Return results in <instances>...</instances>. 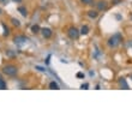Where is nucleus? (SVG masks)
<instances>
[{
	"instance_id": "nucleus-1",
	"label": "nucleus",
	"mask_w": 132,
	"mask_h": 132,
	"mask_svg": "<svg viewBox=\"0 0 132 132\" xmlns=\"http://www.w3.org/2000/svg\"><path fill=\"white\" fill-rule=\"evenodd\" d=\"M121 41H123V36H121V34L117 32V34H114V35L111 36L108 39V46L112 47V48H115V47H118L120 45Z\"/></svg>"
},
{
	"instance_id": "nucleus-2",
	"label": "nucleus",
	"mask_w": 132,
	"mask_h": 132,
	"mask_svg": "<svg viewBox=\"0 0 132 132\" xmlns=\"http://www.w3.org/2000/svg\"><path fill=\"white\" fill-rule=\"evenodd\" d=\"M4 73L7 74V76H11V77H13V76H16L17 74V72H18V70H17V67H16L15 65H6L4 66Z\"/></svg>"
},
{
	"instance_id": "nucleus-3",
	"label": "nucleus",
	"mask_w": 132,
	"mask_h": 132,
	"mask_svg": "<svg viewBox=\"0 0 132 132\" xmlns=\"http://www.w3.org/2000/svg\"><path fill=\"white\" fill-rule=\"evenodd\" d=\"M67 35H69L70 39L77 40L78 37H79V35H81V31L78 30L76 27H71V28H69V30H67Z\"/></svg>"
},
{
	"instance_id": "nucleus-4",
	"label": "nucleus",
	"mask_w": 132,
	"mask_h": 132,
	"mask_svg": "<svg viewBox=\"0 0 132 132\" xmlns=\"http://www.w3.org/2000/svg\"><path fill=\"white\" fill-rule=\"evenodd\" d=\"M96 7L98 11H106L108 8V3L106 0H100L98 3H96Z\"/></svg>"
},
{
	"instance_id": "nucleus-5",
	"label": "nucleus",
	"mask_w": 132,
	"mask_h": 132,
	"mask_svg": "<svg viewBox=\"0 0 132 132\" xmlns=\"http://www.w3.org/2000/svg\"><path fill=\"white\" fill-rule=\"evenodd\" d=\"M13 41H15L16 45H18V46H22V45H24V43L28 41V37H25V36H16Z\"/></svg>"
},
{
	"instance_id": "nucleus-6",
	"label": "nucleus",
	"mask_w": 132,
	"mask_h": 132,
	"mask_svg": "<svg viewBox=\"0 0 132 132\" xmlns=\"http://www.w3.org/2000/svg\"><path fill=\"white\" fill-rule=\"evenodd\" d=\"M41 34H42V36L45 39H49L53 32H52V30L49 28H43V29H41Z\"/></svg>"
},
{
	"instance_id": "nucleus-7",
	"label": "nucleus",
	"mask_w": 132,
	"mask_h": 132,
	"mask_svg": "<svg viewBox=\"0 0 132 132\" xmlns=\"http://www.w3.org/2000/svg\"><path fill=\"white\" fill-rule=\"evenodd\" d=\"M97 16H98V10H90V11H88V17H90L91 19L97 18Z\"/></svg>"
},
{
	"instance_id": "nucleus-8",
	"label": "nucleus",
	"mask_w": 132,
	"mask_h": 132,
	"mask_svg": "<svg viewBox=\"0 0 132 132\" xmlns=\"http://www.w3.org/2000/svg\"><path fill=\"white\" fill-rule=\"evenodd\" d=\"M119 85H120V88H123V89H128V84L126 83V79H125V78H120V79H119Z\"/></svg>"
},
{
	"instance_id": "nucleus-9",
	"label": "nucleus",
	"mask_w": 132,
	"mask_h": 132,
	"mask_svg": "<svg viewBox=\"0 0 132 132\" xmlns=\"http://www.w3.org/2000/svg\"><path fill=\"white\" fill-rule=\"evenodd\" d=\"M18 12H20V15L23 16V17H27L28 16V11L24 6H19V7H18Z\"/></svg>"
},
{
	"instance_id": "nucleus-10",
	"label": "nucleus",
	"mask_w": 132,
	"mask_h": 132,
	"mask_svg": "<svg viewBox=\"0 0 132 132\" xmlns=\"http://www.w3.org/2000/svg\"><path fill=\"white\" fill-rule=\"evenodd\" d=\"M49 89L58 90V89H60V88H59V84H58V83L53 81V82H51V83H49Z\"/></svg>"
},
{
	"instance_id": "nucleus-11",
	"label": "nucleus",
	"mask_w": 132,
	"mask_h": 132,
	"mask_svg": "<svg viewBox=\"0 0 132 132\" xmlns=\"http://www.w3.org/2000/svg\"><path fill=\"white\" fill-rule=\"evenodd\" d=\"M79 31H81L82 35H86V34L89 32V27H88V25H83V27H82V29Z\"/></svg>"
},
{
	"instance_id": "nucleus-12",
	"label": "nucleus",
	"mask_w": 132,
	"mask_h": 132,
	"mask_svg": "<svg viewBox=\"0 0 132 132\" xmlns=\"http://www.w3.org/2000/svg\"><path fill=\"white\" fill-rule=\"evenodd\" d=\"M40 30H41V29H40V27L37 25V24H35V25H32V27H31V31H32L34 34H37V32H40Z\"/></svg>"
},
{
	"instance_id": "nucleus-13",
	"label": "nucleus",
	"mask_w": 132,
	"mask_h": 132,
	"mask_svg": "<svg viewBox=\"0 0 132 132\" xmlns=\"http://www.w3.org/2000/svg\"><path fill=\"white\" fill-rule=\"evenodd\" d=\"M6 89V83H5L4 79L0 78V90H5Z\"/></svg>"
},
{
	"instance_id": "nucleus-14",
	"label": "nucleus",
	"mask_w": 132,
	"mask_h": 132,
	"mask_svg": "<svg viewBox=\"0 0 132 132\" xmlns=\"http://www.w3.org/2000/svg\"><path fill=\"white\" fill-rule=\"evenodd\" d=\"M82 4L84 5H93L94 4V0H81Z\"/></svg>"
},
{
	"instance_id": "nucleus-15",
	"label": "nucleus",
	"mask_w": 132,
	"mask_h": 132,
	"mask_svg": "<svg viewBox=\"0 0 132 132\" xmlns=\"http://www.w3.org/2000/svg\"><path fill=\"white\" fill-rule=\"evenodd\" d=\"M11 22H12V24H13V25H16V27H19V25H20V22L18 19H16V18H12Z\"/></svg>"
},
{
	"instance_id": "nucleus-16",
	"label": "nucleus",
	"mask_w": 132,
	"mask_h": 132,
	"mask_svg": "<svg viewBox=\"0 0 132 132\" xmlns=\"http://www.w3.org/2000/svg\"><path fill=\"white\" fill-rule=\"evenodd\" d=\"M123 0H112V5H118V4H120Z\"/></svg>"
},
{
	"instance_id": "nucleus-17",
	"label": "nucleus",
	"mask_w": 132,
	"mask_h": 132,
	"mask_svg": "<svg viewBox=\"0 0 132 132\" xmlns=\"http://www.w3.org/2000/svg\"><path fill=\"white\" fill-rule=\"evenodd\" d=\"M0 4H3V5H7V4H8V0H0Z\"/></svg>"
},
{
	"instance_id": "nucleus-18",
	"label": "nucleus",
	"mask_w": 132,
	"mask_h": 132,
	"mask_svg": "<svg viewBox=\"0 0 132 132\" xmlns=\"http://www.w3.org/2000/svg\"><path fill=\"white\" fill-rule=\"evenodd\" d=\"M3 27H4V30H5V35H8V32H10V31H8V29H6V27H5V25H3Z\"/></svg>"
},
{
	"instance_id": "nucleus-19",
	"label": "nucleus",
	"mask_w": 132,
	"mask_h": 132,
	"mask_svg": "<svg viewBox=\"0 0 132 132\" xmlns=\"http://www.w3.org/2000/svg\"><path fill=\"white\" fill-rule=\"evenodd\" d=\"M77 77L78 78H83V77H84V74L82 73V72H79V73H77Z\"/></svg>"
},
{
	"instance_id": "nucleus-20",
	"label": "nucleus",
	"mask_w": 132,
	"mask_h": 132,
	"mask_svg": "<svg viewBox=\"0 0 132 132\" xmlns=\"http://www.w3.org/2000/svg\"><path fill=\"white\" fill-rule=\"evenodd\" d=\"M88 86H89L88 84H83V85H82L81 88H82V89H88Z\"/></svg>"
},
{
	"instance_id": "nucleus-21",
	"label": "nucleus",
	"mask_w": 132,
	"mask_h": 132,
	"mask_svg": "<svg viewBox=\"0 0 132 132\" xmlns=\"http://www.w3.org/2000/svg\"><path fill=\"white\" fill-rule=\"evenodd\" d=\"M13 1H15V3H20L22 0H13Z\"/></svg>"
},
{
	"instance_id": "nucleus-22",
	"label": "nucleus",
	"mask_w": 132,
	"mask_h": 132,
	"mask_svg": "<svg viewBox=\"0 0 132 132\" xmlns=\"http://www.w3.org/2000/svg\"><path fill=\"white\" fill-rule=\"evenodd\" d=\"M1 13H3V10H1V8H0V15H1Z\"/></svg>"
},
{
	"instance_id": "nucleus-23",
	"label": "nucleus",
	"mask_w": 132,
	"mask_h": 132,
	"mask_svg": "<svg viewBox=\"0 0 132 132\" xmlns=\"http://www.w3.org/2000/svg\"><path fill=\"white\" fill-rule=\"evenodd\" d=\"M130 46H131V47H132V41H131V42H130Z\"/></svg>"
},
{
	"instance_id": "nucleus-24",
	"label": "nucleus",
	"mask_w": 132,
	"mask_h": 132,
	"mask_svg": "<svg viewBox=\"0 0 132 132\" xmlns=\"http://www.w3.org/2000/svg\"><path fill=\"white\" fill-rule=\"evenodd\" d=\"M131 19H132V15H131Z\"/></svg>"
}]
</instances>
